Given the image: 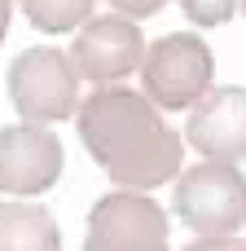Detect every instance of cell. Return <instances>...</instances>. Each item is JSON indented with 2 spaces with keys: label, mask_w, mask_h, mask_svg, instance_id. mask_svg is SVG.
I'll return each instance as SVG.
<instances>
[{
  "label": "cell",
  "mask_w": 246,
  "mask_h": 251,
  "mask_svg": "<svg viewBox=\"0 0 246 251\" xmlns=\"http://www.w3.org/2000/svg\"><path fill=\"white\" fill-rule=\"evenodd\" d=\"M9 97L26 124H62L79 110V66L62 49H26L9 62Z\"/></svg>",
  "instance_id": "7a4b0ae2"
},
{
  "label": "cell",
  "mask_w": 246,
  "mask_h": 251,
  "mask_svg": "<svg viewBox=\"0 0 246 251\" xmlns=\"http://www.w3.org/2000/svg\"><path fill=\"white\" fill-rule=\"evenodd\" d=\"M84 251H167V212L141 190H114L92 203Z\"/></svg>",
  "instance_id": "5b68a950"
},
{
  "label": "cell",
  "mask_w": 246,
  "mask_h": 251,
  "mask_svg": "<svg viewBox=\"0 0 246 251\" xmlns=\"http://www.w3.org/2000/svg\"><path fill=\"white\" fill-rule=\"evenodd\" d=\"M75 66L84 79L92 84H119L128 79L141 62H145V40H141V26L123 13H110V18H88L75 35V49H70Z\"/></svg>",
  "instance_id": "8992f818"
},
{
  "label": "cell",
  "mask_w": 246,
  "mask_h": 251,
  "mask_svg": "<svg viewBox=\"0 0 246 251\" xmlns=\"http://www.w3.org/2000/svg\"><path fill=\"white\" fill-rule=\"evenodd\" d=\"M185 251H246V243L233 238V234H202V238H194Z\"/></svg>",
  "instance_id": "7c38bea8"
},
{
  "label": "cell",
  "mask_w": 246,
  "mask_h": 251,
  "mask_svg": "<svg viewBox=\"0 0 246 251\" xmlns=\"http://www.w3.org/2000/svg\"><path fill=\"white\" fill-rule=\"evenodd\" d=\"M75 119L84 150L119 190H154L180 172V132L136 88H92Z\"/></svg>",
  "instance_id": "6da1fadb"
},
{
  "label": "cell",
  "mask_w": 246,
  "mask_h": 251,
  "mask_svg": "<svg viewBox=\"0 0 246 251\" xmlns=\"http://www.w3.org/2000/svg\"><path fill=\"white\" fill-rule=\"evenodd\" d=\"M211 75H216L211 49L189 31L154 40V49H145L141 62V88L158 110H189L211 88Z\"/></svg>",
  "instance_id": "277c9868"
},
{
  "label": "cell",
  "mask_w": 246,
  "mask_h": 251,
  "mask_svg": "<svg viewBox=\"0 0 246 251\" xmlns=\"http://www.w3.org/2000/svg\"><path fill=\"white\" fill-rule=\"evenodd\" d=\"M114 4V13H123V18H150V13H158L167 0H110Z\"/></svg>",
  "instance_id": "4fadbf2b"
},
{
  "label": "cell",
  "mask_w": 246,
  "mask_h": 251,
  "mask_svg": "<svg viewBox=\"0 0 246 251\" xmlns=\"http://www.w3.org/2000/svg\"><path fill=\"white\" fill-rule=\"evenodd\" d=\"M242 13H246V0H242Z\"/></svg>",
  "instance_id": "9a60e30c"
},
{
  "label": "cell",
  "mask_w": 246,
  "mask_h": 251,
  "mask_svg": "<svg viewBox=\"0 0 246 251\" xmlns=\"http://www.w3.org/2000/svg\"><path fill=\"white\" fill-rule=\"evenodd\" d=\"M180 9L194 26H220V22L233 18L238 0H180Z\"/></svg>",
  "instance_id": "8fae6325"
},
{
  "label": "cell",
  "mask_w": 246,
  "mask_h": 251,
  "mask_svg": "<svg viewBox=\"0 0 246 251\" xmlns=\"http://www.w3.org/2000/svg\"><path fill=\"white\" fill-rule=\"evenodd\" d=\"M0 251H62V229L40 203H0Z\"/></svg>",
  "instance_id": "9c48e42d"
},
{
  "label": "cell",
  "mask_w": 246,
  "mask_h": 251,
  "mask_svg": "<svg viewBox=\"0 0 246 251\" xmlns=\"http://www.w3.org/2000/svg\"><path fill=\"white\" fill-rule=\"evenodd\" d=\"M22 13L35 31L62 35V31H75L92 13V0H22Z\"/></svg>",
  "instance_id": "30bf717a"
},
{
  "label": "cell",
  "mask_w": 246,
  "mask_h": 251,
  "mask_svg": "<svg viewBox=\"0 0 246 251\" xmlns=\"http://www.w3.org/2000/svg\"><path fill=\"white\" fill-rule=\"evenodd\" d=\"M62 141L44 124L0 128V194H44L62 176Z\"/></svg>",
  "instance_id": "52a82bcc"
},
{
  "label": "cell",
  "mask_w": 246,
  "mask_h": 251,
  "mask_svg": "<svg viewBox=\"0 0 246 251\" xmlns=\"http://www.w3.org/2000/svg\"><path fill=\"white\" fill-rule=\"evenodd\" d=\"M9 13H13V0H0V40H4V31H9Z\"/></svg>",
  "instance_id": "5bb4252c"
},
{
  "label": "cell",
  "mask_w": 246,
  "mask_h": 251,
  "mask_svg": "<svg viewBox=\"0 0 246 251\" xmlns=\"http://www.w3.org/2000/svg\"><path fill=\"white\" fill-rule=\"evenodd\" d=\"M176 216L198 234H233L246 225V176L229 159H202L176 176Z\"/></svg>",
  "instance_id": "3957f363"
},
{
  "label": "cell",
  "mask_w": 246,
  "mask_h": 251,
  "mask_svg": "<svg viewBox=\"0 0 246 251\" xmlns=\"http://www.w3.org/2000/svg\"><path fill=\"white\" fill-rule=\"evenodd\" d=\"M185 137L207 159H229V163L246 159V88L238 84L207 88L189 106Z\"/></svg>",
  "instance_id": "ba28073f"
}]
</instances>
